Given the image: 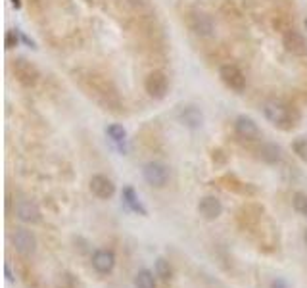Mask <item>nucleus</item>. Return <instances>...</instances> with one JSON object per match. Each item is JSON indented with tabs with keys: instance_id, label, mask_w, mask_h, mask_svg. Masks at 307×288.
<instances>
[{
	"instance_id": "f257e3e1",
	"label": "nucleus",
	"mask_w": 307,
	"mask_h": 288,
	"mask_svg": "<svg viewBox=\"0 0 307 288\" xmlns=\"http://www.w3.org/2000/svg\"><path fill=\"white\" fill-rule=\"evenodd\" d=\"M263 114L275 127L282 131L292 129L294 121H296V117L292 115V110L284 106V104H280V102H267L263 106Z\"/></svg>"
},
{
	"instance_id": "f03ea898",
	"label": "nucleus",
	"mask_w": 307,
	"mask_h": 288,
	"mask_svg": "<svg viewBox=\"0 0 307 288\" xmlns=\"http://www.w3.org/2000/svg\"><path fill=\"white\" fill-rule=\"evenodd\" d=\"M12 73H14L15 81L22 86H27V88L37 85L39 77H41L37 67L27 60H23V58H17V60L12 62Z\"/></svg>"
},
{
	"instance_id": "7ed1b4c3",
	"label": "nucleus",
	"mask_w": 307,
	"mask_h": 288,
	"mask_svg": "<svg viewBox=\"0 0 307 288\" xmlns=\"http://www.w3.org/2000/svg\"><path fill=\"white\" fill-rule=\"evenodd\" d=\"M144 88H146L150 98H154V100H163V98L167 96V91H169V83H167L165 73L163 71L148 73L146 81H144Z\"/></svg>"
},
{
	"instance_id": "20e7f679",
	"label": "nucleus",
	"mask_w": 307,
	"mask_h": 288,
	"mask_svg": "<svg viewBox=\"0 0 307 288\" xmlns=\"http://www.w3.org/2000/svg\"><path fill=\"white\" fill-rule=\"evenodd\" d=\"M142 175H144V181L148 185L156 188L165 187L169 181V169L161 161H148L142 169Z\"/></svg>"
},
{
	"instance_id": "39448f33",
	"label": "nucleus",
	"mask_w": 307,
	"mask_h": 288,
	"mask_svg": "<svg viewBox=\"0 0 307 288\" xmlns=\"http://www.w3.org/2000/svg\"><path fill=\"white\" fill-rule=\"evenodd\" d=\"M221 81L231 88V91H236V93H242L246 88V77L244 73L240 71V67H236L233 64H225L221 65L219 69Z\"/></svg>"
},
{
	"instance_id": "423d86ee",
	"label": "nucleus",
	"mask_w": 307,
	"mask_h": 288,
	"mask_svg": "<svg viewBox=\"0 0 307 288\" xmlns=\"http://www.w3.org/2000/svg\"><path fill=\"white\" fill-rule=\"evenodd\" d=\"M12 242H14V248L22 256H33L35 250H37V238L35 235L27 229H17L12 237Z\"/></svg>"
},
{
	"instance_id": "0eeeda50",
	"label": "nucleus",
	"mask_w": 307,
	"mask_h": 288,
	"mask_svg": "<svg viewBox=\"0 0 307 288\" xmlns=\"http://www.w3.org/2000/svg\"><path fill=\"white\" fill-rule=\"evenodd\" d=\"M282 44H284L286 50L290 52V54H294V56H303L307 52L305 39L296 29H286L284 35H282Z\"/></svg>"
},
{
	"instance_id": "6e6552de",
	"label": "nucleus",
	"mask_w": 307,
	"mask_h": 288,
	"mask_svg": "<svg viewBox=\"0 0 307 288\" xmlns=\"http://www.w3.org/2000/svg\"><path fill=\"white\" fill-rule=\"evenodd\" d=\"M190 27L198 37H212L215 33V23L205 12H192Z\"/></svg>"
},
{
	"instance_id": "1a4fd4ad",
	"label": "nucleus",
	"mask_w": 307,
	"mask_h": 288,
	"mask_svg": "<svg viewBox=\"0 0 307 288\" xmlns=\"http://www.w3.org/2000/svg\"><path fill=\"white\" fill-rule=\"evenodd\" d=\"M198 211L202 213L204 219L207 221H213V219H217V217L223 213V204H221L219 198H215V196H204L200 204H198Z\"/></svg>"
},
{
	"instance_id": "9d476101",
	"label": "nucleus",
	"mask_w": 307,
	"mask_h": 288,
	"mask_svg": "<svg viewBox=\"0 0 307 288\" xmlns=\"http://www.w3.org/2000/svg\"><path fill=\"white\" fill-rule=\"evenodd\" d=\"M90 190H92V194L98 196V198L108 200V198H111L113 192H116V185H113L111 179H108L106 175H94V177L90 179Z\"/></svg>"
},
{
	"instance_id": "9b49d317",
	"label": "nucleus",
	"mask_w": 307,
	"mask_h": 288,
	"mask_svg": "<svg viewBox=\"0 0 307 288\" xmlns=\"http://www.w3.org/2000/svg\"><path fill=\"white\" fill-rule=\"evenodd\" d=\"M234 129H236V133H238L242 138H246V140H256V138L259 137V127H257V123L254 121L252 117H248V115L236 117Z\"/></svg>"
},
{
	"instance_id": "f8f14e48",
	"label": "nucleus",
	"mask_w": 307,
	"mask_h": 288,
	"mask_svg": "<svg viewBox=\"0 0 307 288\" xmlns=\"http://www.w3.org/2000/svg\"><path fill=\"white\" fill-rule=\"evenodd\" d=\"M116 265V256L110 250H98L92 256V267H94L98 273L108 275L111 273V269Z\"/></svg>"
},
{
	"instance_id": "ddd939ff",
	"label": "nucleus",
	"mask_w": 307,
	"mask_h": 288,
	"mask_svg": "<svg viewBox=\"0 0 307 288\" xmlns=\"http://www.w3.org/2000/svg\"><path fill=\"white\" fill-rule=\"evenodd\" d=\"M179 121L183 123L184 127H188V129H198L204 123V115H202V112L196 106H184L179 112Z\"/></svg>"
},
{
	"instance_id": "4468645a",
	"label": "nucleus",
	"mask_w": 307,
	"mask_h": 288,
	"mask_svg": "<svg viewBox=\"0 0 307 288\" xmlns=\"http://www.w3.org/2000/svg\"><path fill=\"white\" fill-rule=\"evenodd\" d=\"M15 211H17V217L22 219L23 223L35 225L41 221V209H39L37 204H33V202H20Z\"/></svg>"
},
{
	"instance_id": "2eb2a0df",
	"label": "nucleus",
	"mask_w": 307,
	"mask_h": 288,
	"mask_svg": "<svg viewBox=\"0 0 307 288\" xmlns=\"http://www.w3.org/2000/svg\"><path fill=\"white\" fill-rule=\"evenodd\" d=\"M123 200H125V204H127V206H129V208L135 211V213H140V215H148L146 208L142 206V202H140L139 194L135 192V188H131V187L123 188Z\"/></svg>"
},
{
	"instance_id": "dca6fc26",
	"label": "nucleus",
	"mask_w": 307,
	"mask_h": 288,
	"mask_svg": "<svg viewBox=\"0 0 307 288\" xmlns=\"http://www.w3.org/2000/svg\"><path fill=\"white\" fill-rule=\"evenodd\" d=\"M259 154H261V159H263V161H267V164H277V161H280V148H278L277 144H273V142L261 144Z\"/></svg>"
},
{
	"instance_id": "f3484780",
	"label": "nucleus",
	"mask_w": 307,
	"mask_h": 288,
	"mask_svg": "<svg viewBox=\"0 0 307 288\" xmlns=\"http://www.w3.org/2000/svg\"><path fill=\"white\" fill-rule=\"evenodd\" d=\"M135 284L137 288H156V279H154V273L148 271V269H142L137 273L135 277Z\"/></svg>"
},
{
	"instance_id": "a211bd4d",
	"label": "nucleus",
	"mask_w": 307,
	"mask_h": 288,
	"mask_svg": "<svg viewBox=\"0 0 307 288\" xmlns=\"http://www.w3.org/2000/svg\"><path fill=\"white\" fill-rule=\"evenodd\" d=\"M156 275H158L160 279H163V281H169V279L173 277V269H171L167 259L160 258L156 261Z\"/></svg>"
},
{
	"instance_id": "6ab92c4d",
	"label": "nucleus",
	"mask_w": 307,
	"mask_h": 288,
	"mask_svg": "<svg viewBox=\"0 0 307 288\" xmlns=\"http://www.w3.org/2000/svg\"><path fill=\"white\" fill-rule=\"evenodd\" d=\"M106 133H108V137L113 140V142L121 144L125 142V137H127V131L121 127V125H117V123H113V125H110L108 129H106Z\"/></svg>"
},
{
	"instance_id": "aec40b11",
	"label": "nucleus",
	"mask_w": 307,
	"mask_h": 288,
	"mask_svg": "<svg viewBox=\"0 0 307 288\" xmlns=\"http://www.w3.org/2000/svg\"><path fill=\"white\" fill-rule=\"evenodd\" d=\"M294 209L298 211V213H301L303 217H307V194L305 192H296L294 194Z\"/></svg>"
},
{
	"instance_id": "412c9836",
	"label": "nucleus",
	"mask_w": 307,
	"mask_h": 288,
	"mask_svg": "<svg viewBox=\"0 0 307 288\" xmlns=\"http://www.w3.org/2000/svg\"><path fill=\"white\" fill-rule=\"evenodd\" d=\"M294 152L298 154V158L303 159V161H307V138L305 137H298L296 140H294L292 144Z\"/></svg>"
},
{
	"instance_id": "4be33fe9",
	"label": "nucleus",
	"mask_w": 307,
	"mask_h": 288,
	"mask_svg": "<svg viewBox=\"0 0 307 288\" xmlns=\"http://www.w3.org/2000/svg\"><path fill=\"white\" fill-rule=\"evenodd\" d=\"M129 4L135 8H142L144 4H146V0H129Z\"/></svg>"
},
{
	"instance_id": "5701e85b",
	"label": "nucleus",
	"mask_w": 307,
	"mask_h": 288,
	"mask_svg": "<svg viewBox=\"0 0 307 288\" xmlns=\"http://www.w3.org/2000/svg\"><path fill=\"white\" fill-rule=\"evenodd\" d=\"M271 288H288V286H286V282L282 281V279H277V281L273 282V286Z\"/></svg>"
},
{
	"instance_id": "b1692460",
	"label": "nucleus",
	"mask_w": 307,
	"mask_h": 288,
	"mask_svg": "<svg viewBox=\"0 0 307 288\" xmlns=\"http://www.w3.org/2000/svg\"><path fill=\"white\" fill-rule=\"evenodd\" d=\"M4 271H6V279H8V281H14V277H12V273H10V265L4 267Z\"/></svg>"
},
{
	"instance_id": "393cba45",
	"label": "nucleus",
	"mask_w": 307,
	"mask_h": 288,
	"mask_svg": "<svg viewBox=\"0 0 307 288\" xmlns=\"http://www.w3.org/2000/svg\"><path fill=\"white\" fill-rule=\"evenodd\" d=\"M303 240H305V244H307V230H305V235H303Z\"/></svg>"
},
{
	"instance_id": "a878e982",
	"label": "nucleus",
	"mask_w": 307,
	"mask_h": 288,
	"mask_svg": "<svg viewBox=\"0 0 307 288\" xmlns=\"http://www.w3.org/2000/svg\"><path fill=\"white\" fill-rule=\"evenodd\" d=\"M29 2H39V0H29Z\"/></svg>"
}]
</instances>
